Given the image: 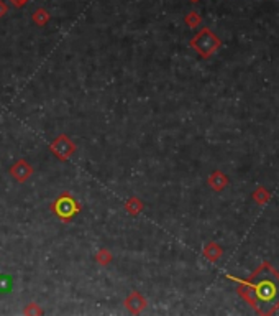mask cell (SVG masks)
Returning a JSON list of instances; mask_svg holds the SVG:
<instances>
[{
	"mask_svg": "<svg viewBox=\"0 0 279 316\" xmlns=\"http://www.w3.org/2000/svg\"><path fill=\"white\" fill-rule=\"evenodd\" d=\"M243 295L258 313L268 314L279 306V275L268 263L251 275L245 283Z\"/></svg>",
	"mask_w": 279,
	"mask_h": 316,
	"instance_id": "obj_1",
	"label": "cell"
},
{
	"mask_svg": "<svg viewBox=\"0 0 279 316\" xmlns=\"http://www.w3.org/2000/svg\"><path fill=\"white\" fill-rule=\"evenodd\" d=\"M50 209L59 221L69 222V221L74 219L79 213H81L82 208H81V204L77 203V200L74 196H72L71 193H68V191H64V193H61L55 201L51 203Z\"/></svg>",
	"mask_w": 279,
	"mask_h": 316,
	"instance_id": "obj_2",
	"label": "cell"
},
{
	"mask_svg": "<svg viewBox=\"0 0 279 316\" xmlns=\"http://www.w3.org/2000/svg\"><path fill=\"white\" fill-rule=\"evenodd\" d=\"M76 143L71 140V138L66 135V134H59L55 140L51 143V153L55 155L59 162H66L69 160V158L76 153Z\"/></svg>",
	"mask_w": 279,
	"mask_h": 316,
	"instance_id": "obj_3",
	"label": "cell"
},
{
	"mask_svg": "<svg viewBox=\"0 0 279 316\" xmlns=\"http://www.w3.org/2000/svg\"><path fill=\"white\" fill-rule=\"evenodd\" d=\"M217 45L218 42L209 30H202L196 38H192V42H191L192 48H196L199 53H202V56H207V53L214 51Z\"/></svg>",
	"mask_w": 279,
	"mask_h": 316,
	"instance_id": "obj_4",
	"label": "cell"
},
{
	"mask_svg": "<svg viewBox=\"0 0 279 316\" xmlns=\"http://www.w3.org/2000/svg\"><path fill=\"white\" fill-rule=\"evenodd\" d=\"M123 306L127 308L130 313L140 314L146 306H148V300H146L138 290H133V292H130L127 298L123 300Z\"/></svg>",
	"mask_w": 279,
	"mask_h": 316,
	"instance_id": "obj_5",
	"label": "cell"
},
{
	"mask_svg": "<svg viewBox=\"0 0 279 316\" xmlns=\"http://www.w3.org/2000/svg\"><path fill=\"white\" fill-rule=\"evenodd\" d=\"M33 173H35V170H33L31 165L26 160H23V158L22 160L15 162L10 167V175H12L13 180L18 181V183H25Z\"/></svg>",
	"mask_w": 279,
	"mask_h": 316,
	"instance_id": "obj_6",
	"label": "cell"
},
{
	"mask_svg": "<svg viewBox=\"0 0 279 316\" xmlns=\"http://www.w3.org/2000/svg\"><path fill=\"white\" fill-rule=\"evenodd\" d=\"M123 208H125V211H127L130 216H138L143 211L145 204L142 203V200H140V198L131 196V198H128L127 201H125Z\"/></svg>",
	"mask_w": 279,
	"mask_h": 316,
	"instance_id": "obj_7",
	"label": "cell"
},
{
	"mask_svg": "<svg viewBox=\"0 0 279 316\" xmlns=\"http://www.w3.org/2000/svg\"><path fill=\"white\" fill-rule=\"evenodd\" d=\"M31 20H33V23H35L36 26H46V25L50 23L51 15H50L48 10L43 9V7H38V9L33 12Z\"/></svg>",
	"mask_w": 279,
	"mask_h": 316,
	"instance_id": "obj_8",
	"label": "cell"
},
{
	"mask_svg": "<svg viewBox=\"0 0 279 316\" xmlns=\"http://www.w3.org/2000/svg\"><path fill=\"white\" fill-rule=\"evenodd\" d=\"M94 259H96L97 263H101L102 267H107V265H110L112 262H114V255H112L110 250H107V249H101V250H99V252L94 255Z\"/></svg>",
	"mask_w": 279,
	"mask_h": 316,
	"instance_id": "obj_9",
	"label": "cell"
},
{
	"mask_svg": "<svg viewBox=\"0 0 279 316\" xmlns=\"http://www.w3.org/2000/svg\"><path fill=\"white\" fill-rule=\"evenodd\" d=\"M44 311H43V308H39L35 301H31V303H28V305L25 306V309H23V314H35V316H39V314H43Z\"/></svg>",
	"mask_w": 279,
	"mask_h": 316,
	"instance_id": "obj_10",
	"label": "cell"
},
{
	"mask_svg": "<svg viewBox=\"0 0 279 316\" xmlns=\"http://www.w3.org/2000/svg\"><path fill=\"white\" fill-rule=\"evenodd\" d=\"M10 285H12L10 276H7V275H2V276H0V293L5 292V290H9Z\"/></svg>",
	"mask_w": 279,
	"mask_h": 316,
	"instance_id": "obj_11",
	"label": "cell"
},
{
	"mask_svg": "<svg viewBox=\"0 0 279 316\" xmlns=\"http://www.w3.org/2000/svg\"><path fill=\"white\" fill-rule=\"evenodd\" d=\"M185 22H188V25H191V26H196L199 22H201V17H199V13L191 12L188 15V18H185Z\"/></svg>",
	"mask_w": 279,
	"mask_h": 316,
	"instance_id": "obj_12",
	"label": "cell"
},
{
	"mask_svg": "<svg viewBox=\"0 0 279 316\" xmlns=\"http://www.w3.org/2000/svg\"><path fill=\"white\" fill-rule=\"evenodd\" d=\"M9 13V5H7L4 0H0V18L5 17Z\"/></svg>",
	"mask_w": 279,
	"mask_h": 316,
	"instance_id": "obj_13",
	"label": "cell"
},
{
	"mask_svg": "<svg viewBox=\"0 0 279 316\" xmlns=\"http://www.w3.org/2000/svg\"><path fill=\"white\" fill-rule=\"evenodd\" d=\"M10 2H12L13 7H15V9H22V7L26 5V2H28V0H10Z\"/></svg>",
	"mask_w": 279,
	"mask_h": 316,
	"instance_id": "obj_14",
	"label": "cell"
},
{
	"mask_svg": "<svg viewBox=\"0 0 279 316\" xmlns=\"http://www.w3.org/2000/svg\"><path fill=\"white\" fill-rule=\"evenodd\" d=\"M191 2H197V0H191Z\"/></svg>",
	"mask_w": 279,
	"mask_h": 316,
	"instance_id": "obj_15",
	"label": "cell"
}]
</instances>
